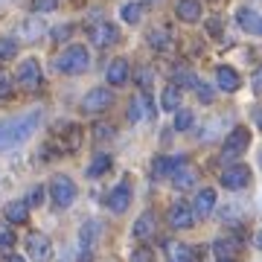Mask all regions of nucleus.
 <instances>
[{
	"instance_id": "f257e3e1",
	"label": "nucleus",
	"mask_w": 262,
	"mask_h": 262,
	"mask_svg": "<svg viewBox=\"0 0 262 262\" xmlns=\"http://www.w3.org/2000/svg\"><path fill=\"white\" fill-rule=\"evenodd\" d=\"M41 120H44V111H41V108L3 120L0 122V151L15 149V146H20V143H27L29 137L35 134V128L41 125Z\"/></svg>"
},
{
	"instance_id": "f03ea898",
	"label": "nucleus",
	"mask_w": 262,
	"mask_h": 262,
	"mask_svg": "<svg viewBox=\"0 0 262 262\" xmlns=\"http://www.w3.org/2000/svg\"><path fill=\"white\" fill-rule=\"evenodd\" d=\"M88 67H91V53H88V47H82V44H70V47L56 58V70L58 73H67V76H79V73H84Z\"/></svg>"
},
{
	"instance_id": "7ed1b4c3",
	"label": "nucleus",
	"mask_w": 262,
	"mask_h": 262,
	"mask_svg": "<svg viewBox=\"0 0 262 262\" xmlns=\"http://www.w3.org/2000/svg\"><path fill=\"white\" fill-rule=\"evenodd\" d=\"M50 198H53V204L56 207H70L76 201V184L67 175H56V178L50 181Z\"/></svg>"
},
{
	"instance_id": "20e7f679",
	"label": "nucleus",
	"mask_w": 262,
	"mask_h": 262,
	"mask_svg": "<svg viewBox=\"0 0 262 262\" xmlns=\"http://www.w3.org/2000/svg\"><path fill=\"white\" fill-rule=\"evenodd\" d=\"M88 35H91V44L94 47L108 50L120 41V29L114 27V24H108V20H99V24H94V27L88 29Z\"/></svg>"
},
{
	"instance_id": "39448f33",
	"label": "nucleus",
	"mask_w": 262,
	"mask_h": 262,
	"mask_svg": "<svg viewBox=\"0 0 262 262\" xmlns=\"http://www.w3.org/2000/svg\"><path fill=\"white\" fill-rule=\"evenodd\" d=\"M114 105V94L108 91V88H94V91H88L82 99V111L84 114H102L108 111Z\"/></svg>"
},
{
	"instance_id": "423d86ee",
	"label": "nucleus",
	"mask_w": 262,
	"mask_h": 262,
	"mask_svg": "<svg viewBox=\"0 0 262 262\" xmlns=\"http://www.w3.org/2000/svg\"><path fill=\"white\" fill-rule=\"evenodd\" d=\"M248 146H251V131L245 128V125H236V128L227 134L222 155H225V158H239V155L248 151Z\"/></svg>"
},
{
	"instance_id": "0eeeda50",
	"label": "nucleus",
	"mask_w": 262,
	"mask_h": 262,
	"mask_svg": "<svg viewBox=\"0 0 262 262\" xmlns=\"http://www.w3.org/2000/svg\"><path fill=\"white\" fill-rule=\"evenodd\" d=\"M15 79H18V84L24 88V91H38V88H41V64H38L35 58L20 61Z\"/></svg>"
},
{
	"instance_id": "6e6552de",
	"label": "nucleus",
	"mask_w": 262,
	"mask_h": 262,
	"mask_svg": "<svg viewBox=\"0 0 262 262\" xmlns=\"http://www.w3.org/2000/svg\"><path fill=\"white\" fill-rule=\"evenodd\" d=\"M195 222V207L187 204V201H175V204L169 207V227H175V230H189Z\"/></svg>"
},
{
	"instance_id": "1a4fd4ad",
	"label": "nucleus",
	"mask_w": 262,
	"mask_h": 262,
	"mask_svg": "<svg viewBox=\"0 0 262 262\" xmlns=\"http://www.w3.org/2000/svg\"><path fill=\"white\" fill-rule=\"evenodd\" d=\"M248 184H251V169L245 166V163H233V166H227L225 172H222V187L225 189L239 192V189H245Z\"/></svg>"
},
{
	"instance_id": "9d476101",
	"label": "nucleus",
	"mask_w": 262,
	"mask_h": 262,
	"mask_svg": "<svg viewBox=\"0 0 262 262\" xmlns=\"http://www.w3.org/2000/svg\"><path fill=\"white\" fill-rule=\"evenodd\" d=\"M140 120H155V102L149 94H137L128 102V122H140Z\"/></svg>"
},
{
	"instance_id": "9b49d317",
	"label": "nucleus",
	"mask_w": 262,
	"mask_h": 262,
	"mask_svg": "<svg viewBox=\"0 0 262 262\" xmlns=\"http://www.w3.org/2000/svg\"><path fill=\"white\" fill-rule=\"evenodd\" d=\"M27 253L32 262H47L53 256V245L44 233H29L27 236Z\"/></svg>"
},
{
	"instance_id": "f8f14e48",
	"label": "nucleus",
	"mask_w": 262,
	"mask_h": 262,
	"mask_svg": "<svg viewBox=\"0 0 262 262\" xmlns=\"http://www.w3.org/2000/svg\"><path fill=\"white\" fill-rule=\"evenodd\" d=\"M215 84H219L225 94H236V91L242 88V76H239V70H233V67L219 64L215 67Z\"/></svg>"
},
{
	"instance_id": "ddd939ff",
	"label": "nucleus",
	"mask_w": 262,
	"mask_h": 262,
	"mask_svg": "<svg viewBox=\"0 0 262 262\" xmlns=\"http://www.w3.org/2000/svg\"><path fill=\"white\" fill-rule=\"evenodd\" d=\"M236 24H239V29H245L248 35H262V15L248 9V6L236 9Z\"/></svg>"
},
{
	"instance_id": "4468645a",
	"label": "nucleus",
	"mask_w": 262,
	"mask_h": 262,
	"mask_svg": "<svg viewBox=\"0 0 262 262\" xmlns=\"http://www.w3.org/2000/svg\"><path fill=\"white\" fill-rule=\"evenodd\" d=\"M99 233H102L99 222H84L82 225V230H79V251H82V256H91V251H94Z\"/></svg>"
},
{
	"instance_id": "2eb2a0df",
	"label": "nucleus",
	"mask_w": 262,
	"mask_h": 262,
	"mask_svg": "<svg viewBox=\"0 0 262 262\" xmlns=\"http://www.w3.org/2000/svg\"><path fill=\"white\" fill-rule=\"evenodd\" d=\"M131 204V187L128 184H117V187L108 192V210L111 213H125Z\"/></svg>"
},
{
	"instance_id": "dca6fc26",
	"label": "nucleus",
	"mask_w": 262,
	"mask_h": 262,
	"mask_svg": "<svg viewBox=\"0 0 262 262\" xmlns=\"http://www.w3.org/2000/svg\"><path fill=\"white\" fill-rule=\"evenodd\" d=\"M181 163H187V158H166V155H158L155 163H151V175L155 178H172V172L181 166Z\"/></svg>"
},
{
	"instance_id": "f3484780",
	"label": "nucleus",
	"mask_w": 262,
	"mask_h": 262,
	"mask_svg": "<svg viewBox=\"0 0 262 262\" xmlns=\"http://www.w3.org/2000/svg\"><path fill=\"white\" fill-rule=\"evenodd\" d=\"M105 76H108V84H114V88H122V84L128 82L131 76V67L125 58H114L111 64H108V70H105Z\"/></svg>"
},
{
	"instance_id": "a211bd4d",
	"label": "nucleus",
	"mask_w": 262,
	"mask_h": 262,
	"mask_svg": "<svg viewBox=\"0 0 262 262\" xmlns=\"http://www.w3.org/2000/svg\"><path fill=\"white\" fill-rule=\"evenodd\" d=\"M155 230H158V219H155V213H143L140 219L134 222V227H131V236L140 239V242H146V239L155 236Z\"/></svg>"
},
{
	"instance_id": "6ab92c4d",
	"label": "nucleus",
	"mask_w": 262,
	"mask_h": 262,
	"mask_svg": "<svg viewBox=\"0 0 262 262\" xmlns=\"http://www.w3.org/2000/svg\"><path fill=\"white\" fill-rule=\"evenodd\" d=\"M175 12H178V18L184 20V24H198V20H201V15H204V9H201V0H178Z\"/></svg>"
},
{
	"instance_id": "aec40b11",
	"label": "nucleus",
	"mask_w": 262,
	"mask_h": 262,
	"mask_svg": "<svg viewBox=\"0 0 262 262\" xmlns=\"http://www.w3.org/2000/svg\"><path fill=\"white\" fill-rule=\"evenodd\" d=\"M166 262H195V251L184 242H166Z\"/></svg>"
},
{
	"instance_id": "412c9836",
	"label": "nucleus",
	"mask_w": 262,
	"mask_h": 262,
	"mask_svg": "<svg viewBox=\"0 0 262 262\" xmlns=\"http://www.w3.org/2000/svg\"><path fill=\"white\" fill-rule=\"evenodd\" d=\"M172 184L178 189H192L198 184V172L189 166V163H181V166L172 172Z\"/></svg>"
},
{
	"instance_id": "4be33fe9",
	"label": "nucleus",
	"mask_w": 262,
	"mask_h": 262,
	"mask_svg": "<svg viewBox=\"0 0 262 262\" xmlns=\"http://www.w3.org/2000/svg\"><path fill=\"white\" fill-rule=\"evenodd\" d=\"M146 41H149V47H155L158 53H166V50L172 47V29L169 27H155V29H149Z\"/></svg>"
},
{
	"instance_id": "5701e85b",
	"label": "nucleus",
	"mask_w": 262,
	"mask_h": 262,
	"mask_svg": "<svg viewBox=\"0 0 262 262\" xmlns=\"http://www.w3.org/2000/svg\"><path fill=\"white\" fill-rule=\"evenodd\" d=\"M44 24H41V18L38 15H32V18L27 20H20V27H18V35L24 38V41H38V38L44 35Z\"/></svg>"
},
{
	"instance_id": "b1692460",
	"label": "nucleus",
	"mask_w": 262,
	"mask_h": 262,
	"mask_svg": "<svg viewBox=\"0 0 262 262\" xmlns=\"http://www.w3.org/2000/svg\"><path fill=\"white\" fill-rule=\"evenodd\" d=\"M160 108L163 111H181V88L178 84H166L163 94H160Z\"/></svg>"
},
{
	"instance_id": "393cba45",
	"label": "nucleus",
	"mask_w": 262,
	"mask_h": 262,
	"mask_svg": "<svg viewBox=\"0 0 262 262\" xmlns=\"http://www.w3.org/2000/svg\"><path fill=\"white\" fill-rule=\"evenodd\" d=\"M27 219H29L27 201H12V204H6V222H9V225H24Z\"/></svg>"
},
{
	"instance_id": "a878e982",
	"label": "nucleus",
	"mask_w": 262,
	"mask_h": 262,
	"mask_svg": "<svg viewBox=\"0 0 262 262\" xmlns=\"http://www.w3.org/2000/svg\"><path fill=\"white\" fill-rule=\"evenodd\" d=\"M192 207H195V215H210L215 210V189H201Z\"/></svg>"
},
{
	"instance_id": "bb28decb",
	"label": "nucleus",
	"mask_w": 262,
	"mask_h": 262,
	"mask_svg": "<svg viewBox=\"0 0 262 262\" xmlns=\"http://www.w3.org/2000/svg\"><path fill=\"white\" fill-rule=\"evenodd\" d=\"M213 253L219 256V262H233V256L239 253V245L230 239H215L213 242Z\"/></svg>"
},
{
	"instance_id": "cd10ccee",
	"label": "nucleus",
	"mask_w": 262,
	"mask_h": 262,
	"mask_svg": "<svg viewBox=\"0 0 262 262\" xmlns=\"http://www.w3.org/2000/svg\"><path fill=\"white\" fill-rule=\"evenodd\" d=\"M172 84H178V88H192V91H195L198 88V76L192 73L187 64H178L175 67V82Z\"/></svg>"
},
{
	"instance_id": "c85d7f7f",
	"label": "nucleus",
	"mask_w": 262,
	"mask_h": 262,
	"mask_svg": "<svg viewBox=\"0 0 262 262\" xmlns=\"http://www.w3.org/2000/svg\"><path fill=\"white\" fill-rule=\"evenodd\" d=\"M108 169H111V158H108V155H96V158L91 160V166H88V178H99Z\"/></svg>"
},
{
	"instance_id": "c756f323",
	"label": "nucleus",
	"mask_w": 262,
	"mask_h": 262,
	"mask_svg": "<svg viewBox=\"0 0 262 262\" xmlns=\"http://www.w3.org/2000/svg\"><path fill=\"white\" fill-rule=\"evenodd\" d=\"M120 15H122V20H125V24H140L143 3H125V6L120 9Z\"/></svg>"
},
{
	"instance_id": "7c9ffc66",
	"label": "nucleus",
	"mask_w": 262,
	"mask_h": 262,
	"mask_svg": "<svg viewBox=\"0 0 262 262\" xmlns=\"http://www.w3.org/2000/svg\"><path fill=\"white\" fill-rule=\"evenodd\" d=\"M12 245H15V230L6 219H0V251H9Z\"/></svg>"
},
{
	"instance_id": "2f4dec72",
	"label": "nucleus",
	"mask_w": 262,
	"mask_h": 262,
	"mask_svg": "<svg viewBox=\"0 0 262 262\" xmlns=\"http://www.w3.org/2000/svg\"><path fill=\"white\" fill-rule=\"evenodd\" d=\"M195 125V114L187 111V108H181L178 114H175V131H189Z\"/></svg>"
},
{
	"instance_id": "473e14b6",
	"label": "nucleus",
	"mask_w": 262,
	"mask_h": 262,
	"mask_svg": "<svg viewBox=\"0 0 262 262\" xmlns=\"http://www.w3.org/2000/svg\"><path fill=\"white\" fill-rule=\"evenodd\" d=\"M134 82L140 84L143 91H146V94H149V88H151V82H155V70H151V67H137V73H134Z\"/></svg>"
},
{
	"instance_id": "72a5a7b5",
	"label": "nucleus",
	"mask_w": 262,
	"mask_h": 262,
	"mask_svg": "<svg viewBox=\"0 0 262 262\" xmlns=\"http://www.w3.org/2000/svg\"><path fill=\"white\" fill-rule=\"evenodd\" d=\"M29 9L35 12V15H44V12H56V9H58V0H32V3H29Z\"/></svg>"
},
{
	"instance_id": "f704fd0d",
	"label": "nucleus",
	"mask_w": 262,
	"mask_h": 262,
	"mask_svg": "<svg viewBox=\"0 0 262 262\" xmlns=\"http://www.w3.org/2000/svg\"><path fill=\"white\" fill-rule=\"evenodd\" d=\"M15 53H18V44H15L12 38H0V61L15 58Z\"/></svg>"
},
{
	"instance_id": "c9c22d12",
	"label": "nucleus",
	"mask_w": 262,
	"mask_h": 262,
	"mask_svg": "<svg viewBox=\"0 0 262 262\" xmlns=\"http://www.w3.org/2000/svg\"><path fill=\"white\" fill-rule=\"evenodd\" d=\"M12 73H6V70H0V99H6V96L12 94Z\"/></svg>"
},
{
	"instance_id": "e433bc0d",
	"label": "nucleus",
	"mask_w": 262,
	"mask_h": 262,
	"mask_svg": "<svg viewBox=\"0 0 262 262\" xmlns=\"http://www.w3.org/2000/svg\"><path fill=\"white\" fill-rule=\"evenodd\" d=\"M94 137H96L99 143H102V140H111V137H114V128H111V125H105V122H96V125H94Z\"/></svg>"
},
{
	"instance_id": "4c0bfd02",
	"label": "nucleus",
	"mask_w": 262,
	"mask_h": 262,
	"mask_svg": "<svg viewBox=\"0 0 262 262\" xmlns=\"http://www.w3.org/2000/svg\"><path fill=\"white\" fill-rule=\"evenodd\" d=\"M195 94H198V99H201V102H213V88H210V84H204V82H198V88H195Z\"/></svg>"
},
{
	"instance_id": "58836bf2",
	"label": "nucleus",
	"mask_w": 262,
	"mask_h": 262,
	"mask_svg": "<svg viewBox=\"0 0 262 262\" xmlns=\"http://www.w3.org/2000/svg\"><path fill=\"white\" fill-rule=\"evenodd\" d=\"M44 192H47L44 187H32V192H29V198H27V204L29 207H38L41 201H44Z\"/></svg>"
},
{
	"instance_id": "ea45409f",
	"label": "nucleus",
	"mask_w": 262,
	"mask_h": 262,
	"mask_svg": "<svg viewBox=\"0 0 262 262\" xmlns=\"http://www.w3.org/2000/svg\"><path fill=\"white\" fill-rule=\"evenodd\" d=\"M131 262H155V256H151L149 248H137V251L131 253Z\"/></svg>"
},
{
	"instance_id": "a19ab883",
	"label": "nucleus",
	"mask_w": 262,
	"mask_h": 262,
	"mask_svg": "<svg viewBox=\"0 0 262 262\" xmlns=\"http://www.w3.org/2000/svg\"><path fill=\"white\" fill-rule=\"evenodd\" d=\"M70 32H73V27H56L53 29V41H67V38H70Z\"/></svg>"
},
{
	"instance_id": "79ce46f5",
	"label": "nucleus",
	"mask_w": 262,
	"mask_h": 262,
	"mask_svg": "<svg viewBox=\"0 0 262 262\" xmlns=\"http://www.w3.org/2000/svg\"><path fill=\"white\" fill-rule=\"evenodd\" d=\"M207 29H210V35H219V32H222V20H219V18L210 20V24H207Z\"/></svg>"
},
{
	"instance_id": "37998d69",
	"label": "nucleus",
	"mask_w": 262,
	"mask_h": 262,
	"mask_svg": "<svg viewBox=\"0 0 262 262\" xmlns=\"http://www.w3.org/2000/svg\"><path fill=\"white\" fill-rule=\"evenodd\" d=\"M253 122L262 128V108H253Z\"/></svg>"
},
{
	"instance_id": "c03bdc74",
	"label": "nucleus",
	"mask_w": 262,
	"mask_h": 262,
	"mask_svg": "<svg viewBox=\"0 0 262 262\" xmlns=\"http://www.w3.org/2000/svg\"><path fill=\"white\" fill-rule=\"evenodd\" d=\"M253 88H256V91H262V70L253 76Z\"/></svg>"
},
{
	"instance_id": "a18cd8bd",
	"label": "nucleus",
	"mask_w": 262,
	"mask_h": 262,
	"mask_svg": "<svg viewBox=\"0 0 262 262\" xmlns=\"http://www.w3.org/2000/svg\"><path fill=\"white\" fill-rule=\"evenodd\" d=\"M256 248H259V251H262V230H259V233H256Z\"/></svg>"
},
{
	"instance_id": "49530a36",
	"label": "nucleus",
	"mask_w": 262,
	"mask_h": 262,
	"mask_svg": "<svg viewBox=\"0 0 262 262\" xmlns=\"http://www.w3.org/2000/svg\"><path fill=\"white\" fill-rule=\"evenodd\" d=\"M6 262H27V259H24V256H9Z\"/></svg>"
},
{
	"instance_id": "de8ad7c7",
	"label": "nucleus",
	"mask_w": 262,
	"mask_h": 262,
	"mask_svg": "<svg viewBox=\"0 0 262 262\" xmlns=\"http://www.w3.org/2000/svg\"><path fill=\"white\" fill-rule=\"evenodd\" d=\"M3 3H9V0H0V6H3Z\"/></svg>"
},
{
	"instance_id": "09e8293b",
	"label": "nucleus",
	"mask_w": 262,
	"mask_h": 262,
	"mask_svg": "<svg viewBox=\"0 0 262 262\" xmlns=\"http://www.w3.org/2000/svg\"><path fill=\"white\" fill-rule=\"evenodd\" d=\"M146 3H158V0H146Z\"/></svg>"
},
{
	"instance_id": "8fccbe9b",
	"label": "nucleus",
	"mask_w": 262,
	"mask_h": 262,
	"mask_svg": "<svg viewBox=\"0 0 262 262\" xmlns=\"http://www.w3.org/2000/svg\"><path fill=\"white\" fill-rule=\"evenodd\" d=\"M259 163H262V155H259Z\"/></svg>"
},
{
	"instance_id": "3c124183",
	"label": "nucleus",
	"mask_w": 262,
	"mask_h": 262,
	"mask_svg": "<svg viewBox=\"0 0 262 262\" xmlns=\"http://www.w3.org/2000/svg\"><path fill=\"white\" fill-rule=\"evenodd\" d=\"M213 3H215V0H213Z\"/></svg>"
}]
</instances>
